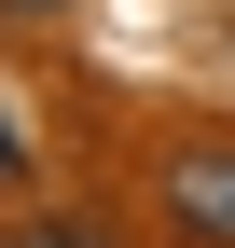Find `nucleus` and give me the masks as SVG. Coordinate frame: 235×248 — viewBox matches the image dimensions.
Returning a JSON list of instances; mask_svg holds the SVG:
<instances>
[{
    "instance_id": "f257e3e1",
    "label": "nucleus",
    "mask_w": 235,
    "mask_h": 248,
    "mask_svg": "<svg viewBox=\"0 0 235 248\" xmlns=\"http://www.w3.org/2000/svg\"><path fill=\"white\" fill-rule=\"evenodd\" d=\"M166 221H180L194 248H235V138L166 152Z\"/></svg>"
},
{
    "instance_id": "f03ea898",
    "label": "nucleus",
    "mask_w": 235,
    "mask_h": 248,
    "mask_svg": "<svg viewBox=\"0 0 235 248\" xmlns=\"http://www.w3.org/2000/svg\"><path fill=\"white\" fill-rule=\"evenodd\" d=\"M14 248H111V234H97V221H28Z\"/></svg>"
},
{
    "instance_id": "7ed1b4c3",
    "label": "nucleus",
    "mask_w": 235,
    "mask_h": 248,
    "mask_svg": "<svg viewBox=\"0 0 235 248\" xmlns=\"http://www.w3.org/2000/svg\"><path fill=\"white\" fill-rule=\"evenodd\" d=\"M14 179H28V152H14V110H0V193H14Z\"/></svg>"
},
{
    "instance_id": "20e7f679",
    "label": "nucleus",
    "mask_w": 235,
    "mask_h": 248,
    "mask_svg": "<svg viewBox=\"0 0 235 248\" xmlns=\"http://www.w3.org/2000/svg\"><path fill=\"white\" fill-rule=\"evenodd\" d=\"M0 14H69V0H0Z\"/></svg>"
},
{
    "instance_id": "39448f33",
    "label": "nucleus",
    "mask_w": 235,
    "mask_h": 248,
    "mask_svg": "<svg viewBox=\"0 0 235 248\" xmlns=\"http://www.w3.org/2000/svg\"><path fill=\"white\" fill-rule=\"evenodd\" d=\"M0 248H14V234H0Z\"/></svg>"
}]
</instances>
